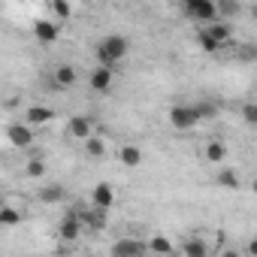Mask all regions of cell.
<instances>
[{
    "label": "cell",
    "mask_w": 257,
    "mask_h": 257,
    "mask_svg": "<svg viewBox=\"0 0 257 257\" xmlns=\"http://www.w3.org/2000/svg\"><path fill=\"white\" fill-rule=\"evenodd\" d=\"M67 137L70 140H79V143H88L94 137V118L88 115H73L67 121Z\"/></svg>",
    "instance_id": "obj_6"
},
{
    "label": "cell",
    "mask_w": 257,
    "mask_h": 257,
    "mask_svg": "<svg viewBox=\"0 0 257 257\" xmlns=\"http://www.w3.org/2000/svg\"><path fill=\"white\" fill-rule=\"evenodd\" d=\"M106 146H109V143H106L103 137H91V140L85 143V155H88V158H97V161H100V158H106V152H109Z\"/></svg>",
    "instance_id": "obj_22"
},
{
    "label": "cell",
    "mask_w": 257,
    "mask_h": 257,
    "mask_svg": "<svg viewBox=\"0 0 257 257\" xmlns=\"http://www.w3.org/2000/svg\"><path fill=\"white\" fill-rule=\"evenodd\" d=\"M203 161L212 164V167H221V164L227 161V146H224V140H209V143L203 146Z\"/></svg>",
    "instance_id": "obj_16"
},
{
    "label": "cell",
    "mask_w": 257,
    "mask_h": 257,
    "mask_svg": "<svg viewBox=\"0 0 257 257\" xmlns=\"http://www.w3.org/2000/svg\"><path fill=\"white\" fill-rule=\"evenodd\" d=\"M245 254H248V257H257V236H251V239L245 242Z\"/></svg>",
    "instance_id": "obj_30"
},
{
    "label": "cell",
    "mask_w": 257,
    "mask_h": 257,
    "mask_svg": "<svg viewBox=\"0 0 257 257\" xmlns=\"http://www.w3.org/2000/svg\"><path fill=\"white\" fill-rule=\"evenodd\" d=\"M215 185H218V188H227V191H239V188H242V179H239V173H236L233 167H218Z\"/></svg>",
    "instance_id": "obj_17"
},
{
    "label": "cell",
    "mask_w": 257,
    "mask_h": 257,
    "mask_svg": "<svg viewBox=\"0 0 257 257\" xmlns=\"http://www.w3.org/2000/svg\"><path fill=\"white\" fill-rule=\"evenodd\" d=\"M143 161H146V155H143V149H140V146H134V143L118 146V164H121L124 170H137Z\"/></svg>",
    "instance_id": "obj_14"
},
{
    "label": "cell",
    "mask_w": 257,
    "mask_h": 257,
    "mask_svg": "<svg viewBox=\"0 0 257 257\" xmlns=\"http://www.w3.org/2000/svg\"><path fill=\"white\" fill-rule=\"evenodd\" d=\"M251 194H254V197H257V176H254V179H251Z\"/></svg>",
    "instance_id": "obj_33"
},
{
    "label": "cell",
    "mask_w": 257,
    "mask_h": 257,
    "mask_svg": "<svg viewBox=\"0 0 257 257\" xmlns=\"http://www.w3.org/2000/svg\"><path fill=\"white\" fill-rule=\"evenodd\" d=\"M112 79H115V73H112L109 67H94L91 76H88V85H91L97 94H106V91L112 88Z\"/></svg>",
    "instance_id": "obj_15"
},
{
    "label": "cell",
    "mask_w": 257,
    "mask_h": 257,
    "mask_svg": "<svg viewBox=\"0 0 257 257\" xmlns=\"http://www.w3.org/2000/svg\"><path fill=\"white\" fill-rule=\"evenodd\" d=\"M236 58L245 61V64H248V61H257V46H254V43H242L239 52H236Z\"/></svg>",
    "instance_id": "obj_28"
},
{
    "label": "cell",
    "mask_w": 257,
    "mask_h": 257,
    "mask_svg": "<svg viewBox=\"0 0 257 257\" xmlns=\"http://www.w3.org/2000/svg\"><path fill=\"white\" fill-rule=\"evenodd\" d=\"M167 118H170V127H173V131H179V134L194 131V127L203 121L194 103H176V106L170 109V115H167Z\"/></svg>",
    "instance_id": "obj_3"
},
{
    "label": "cell",
    "mask_w": 257,
    "mask_h": 257,
    "mask_svg": "<svg viewBox=\"0 0 257 257\" xmlns=\"http://www.w3.org/2000/svg\"><path fill=\"white\" fill-rule=\"evenodd\" d=\"M149 242L146 239H134V236H121L112 242V257H146Z\"/></svg>",
    "instance_id": "obj_4"
},
{
    "label": "cell",
    "mask_w": 257,
    "mask_h": 257,
    "mask_svg": "<svg viewBox=\"0 0 257 257\" xmlns=\"http://www.w3.org/2000/svg\"><path fill=\"white\" fill-rule=\"evenodd\" d=\"M46 161L43 158H28L25 161V179H43L46 176Z\"/></svg>",
    "instance_id": "obj_23"
},
{
    "label": "cell",
    "mask_w": 257,
    "mask_h": 257,
    "mask_svg": "<svg viewBox=\"0 0 257 257\" xmlns=\"http://www.w3.org/2000/svg\"><path fill=\"white\" fill-rule=\"evenodd\" d=\"M22 221H25V212H22L19 206L7 203L4 209H0V224H4V227H16V224H22Z\"/></svg>",
    "instance_id": "obj_21"
},
{
    "label": "cell",
    "mask_w": 257,
    "mask_h": 257,
    "mask_svg": "<svg viewBox=\"0 0 257 257\" xmlns=\"http://www.w3.org/2000/svg\"><path fill=\"white\" fill-rule=\"evenodd\" d=\"M182 13H185L191 22H197L200 28L221 22V19H218V4H212V0H185V4H182Z\"/></svg>",
    "instance_id": "obj_2"
},
{
    "label": "cell",
    "mask_w": 257,
    "mask_h": 257,
    "mask_svg": "<svg viewBox=\"0 0 257 257\" xmlns=\"http://www.w3.org/2000/svg\"><path fill=\"white\" fill-rule=\"evenodd\" d=\"M203 31H206V34H209V37H212V40H215V43H218L221 49H227V46H230V43L236 40L233 22H215V25H206Z\"/></svg>",
    "instance_id": "obj_11"
},
{
    "label": "cell",
    "mask_w": 257,
    "mask_h": 257,
    "mask_svg": "<svg viewBox=\"0 0 257 257\" xmlns=\"http://www.w3.org/2000/svg\"><path fill=\"white\" fill-rule=\"evenodd\" d=\"M127 49H131V43H127V37H121V34H109V37H103L97 46H94V55H97V67H115V64H121L124 58H127Z\"/></svg>",
    "instance_id": "obj_1"
},
{
    "label": "cell",
    "mask_w": 257,
    "mask_h": 257,
    "mask_svg": "<svg viewBox=\"0 0 257 257\" xmlns=\"http://www.w3.org/2000/svg\"><path fill=\"white\" fill-rule=\"evenodd\" d=\"M76 215H79L82 227H88V230H94V233H103V230L109 227V212H103V209L88 206V209H76Z\"/></svg>",
    "instance_id": "obj_9"
},
{
    "label": "cell",
    "mask_w": 257,
    "mask_h": 257,
    "mask_svg": "<svg viewBox=\"0 0 257 257\" xmlns=\"http://www.w3.org/2000/svg\"><path fill=\"white\" fill-rule=\"evenodd\" d=\"M182 254L185 257H209V242L203 236H188L182 242Z\"/></svg>",
    "instance_id": "obj_20"
},
{
    "label": "cell",
    "mask_w": 257,
    "mask_h": 257,
    "mask_svg": "<svg viewBox=\"0 0 257 257\" xmlns=\"http://www.w3.org/2000/svg\"><path fill=\"white\" fill-rule=\"evenodd\" d=\"M218 257H242V251H236V248H221Z\"/></svg>",
    "instance_id": "obj_31"
},
{
    "label": "cell",
    "mask_w": 257,
    "mask_h": 257,
    "mask_svg": "<svg viewBox=\"0 0 257 257\" xmlns=\"http://www.w3.org/2000/svg\"><path fill=\"white\" fill-rule=\"evenodd\" d=\"M76 82H79V70H76L73 64H58V67L52 70V85H55V88L67 91V88H73Z\"/></svg>",
    "instance_id": "obj_12"
},
{
    "label": "cell",
    "mask_w": 257,
    "mask_h": 257,
    "mask_svg": "<svg viewBox=\"0 0 257 257\" xmlns=\"http://www.w3.org/2000/svg\"><path fill=\"white\" fill-rule=\"evenodd\" d=\"M146 242H149V251H152V254H161V257H173V254H176L173 239L164 236V233H155V236H149Z\"/></svg>",
    "instance_id": "obj_19"
},
{
    "label": "cell",
    "mask_w": 257,
    "mask_h": 257,
    "mask_svg": "<svg viewBox=\"0 0 257 257\" xmlns=\"http://www.w3.org/2000/svg\"><path fill=\"white\" fill-rule=\"evenodd\" d=\"M194 106H197L200 118H215V115L221 112V103H212V100H200V103H194Z\"/></svg>",
    "instance_id": "obj_27"
},
{
    "label": "cell",
    "mask_w": 257,
    "mask_h": 257,
    "mask_svg": "<svg viewBox=\"0 0 257 257\" xmlns=\"http://www.w3.org/2000/svg\"><path fill=\"white\" fill-rule=\"evenodd\" d=\"M91 206L109 212V209L115 206V188H112L109 182H97V185L91 188Z\"/></svg>",
    "instance_id": "obj_10"
},
{
    "label": "cell",
    "mask_w": 257,
    "mask_h": 257,
    "mask_svg": "<svg viewBox=\"0 0 257 257\" xmlns=\"http://www.w3.org/2000/svg\"><path fill=\"white\" fill-rule=\"evenodd\" d=\"M22 121L28 124V127H43V124H49V121H55V109L52 106H28L25 109V115H22Z\"/></svg>",
    "instance_id": "obj_13"
},
{
    "label": "cell",
    "mask_w": 257,
    "mask_h": 257,
    "mask_svg": "<svg viewBox=\"0 0 257 257\" xmlns=\"http://www.w3.org/2000/svg\"><path fill=\"white\" fill-rule=\"evenodd\" d=\"M64 197H67V188H64V185H58V182L43 185V188L37 191V200H40V203H46V206H55V203H61Z\"/></svg>",
    "instance_id": "obj_18"
},
{
    "label": "cell",
    "mask_w": 257,
    "mask_h": 257,
    "mask_svg": "<svg viewBox=\"0 0 257 257\" xmlns=\"http://www.w3.org/2000/svg\"><path fill=\"white\" fill-rule=\"evenodd\" d=\"M248 13H251V19H257V0H254V4H248Z\"/></svg>",
    "instance_id": "obj_32"
},
{
    "label": "cell",
    "mask_w": 257,
    "mask_h": 257,
    "mask_svg": "<svg viewBox=\"0 0 257 257\" xmlns=\"http://www.w3.org/2000/svg\"><path fill=\"white\" fill-rule=\"evenodd\" d=\"M85 257H97V254H85Z\"/></svg>",
    "instance_id": "obj_34"
},
{
    "label": "cell",
    "mask_w": 257,
    "mask_h": 257,
    "mask_svg": "<svg viewBox=\"0 0 257 257\" xmlns=\"http://www.w3.org/2000/svg\"><path fill=\"white\" fill-rule=\"evenodd\" d=\"M242 118H245V124L257 127V103H248V106L242 109Z\"/></svg>",
    "instance_id": "obj_29"
},
{
    "label": "cell",
    "mask_w": 257,
    "mask_h": 257,
    "mask_svg": "<svg viewBox=\"0 0 257 257\" xmlns=\"http://www.w3.org/2000/svg\"><path fill=\"white\" fill-rule=\"evenodd\" d=\"M82 221H79V215H76V209H70L64 218H61V224H58V239L61 242H67V245H76L79 239H82Z\"/></svg>",
    "instance_id": "obj_5"
},
{
    "label": "cell",
    "mask_w": 257,
    "mask_h": 257,
    "mask_svg": "<svg viewBox=\"0 0 257 257\" xmlns=\"http://www.w3.org/2000/svg\"><path fill=\"white\" fill-rule=\"evenodd\" d=\"M242 13V4H233V0H218V19L221 22H230Z\"/></svg>",
    "instance_id": "obj_25"
},
{
    "label": "cell",
    "mask_w": 257,
    "mask_h": 257,
    "mask_svg": "<svg viewBox=\"0 0 257 257\" xmlns=\"http://www.w3.org/2000/svg\"><path fill=\"white\" fill-rule=\"evenodd\" d=\"M194 40H197L200 52H206V55H218V52H221V46H218V43H215V40H212V37H209V34L203 31V28L197 31V37H194Z\"/></svg>",
    "instance_id": "obj_26"
},
{
    "label": "cell",
    "mask_w": 257,
    "mask_h": 257,
    "mask_svg": "<svg viewBox=\"0 0 257 257\" xmlns=\"http://www.w3.org/2000/svg\"><path fill=\"white\" fill-rule=\"evenodd\" d=\"M31 31H34V37H37V43H43V46H52V43H58V37H61V25H58L55 19H37V22L31 25Z\"/></svg>",
    "instance_id": "obj_8"
},
{
    "label": "cell",
    "mask_w": 257,
    "mask_h": 257,
    "mask_svg": "<svg viewBox=\"0 0 257 257\" xmlns=\"http://www.w3.org/2000/svg\"><path fill=\"white\" fill-rule=\"evenodd\" d=\"M49 13H52V19L61 25V22H67V19L73 16V7L64 4V0H49Z\"/></svg>",
    "instance_id": "obj_24"
},
{
    "label": "cell",
    "mask_w": 257,
    "mask_h": 257,
    "mask_svg": "<svg viewBox=\"0 0 257 257\" xmlns=\"http://www.w3.org/2000/svg\"><path fill=\"white\" fill-rule=\"evenodd\" d=\"M34 127H28L25 121H19V124H7V143L10 146H16V149H31L34 146Z\"/></svg>",
    "instance_id": "obj_7"
}]
</instances>
